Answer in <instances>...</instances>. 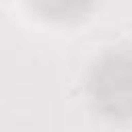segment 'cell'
Wrapping results in <instances>:
<instances>
[{
	"label": "cell",
	"mask_w": 132,
	"mask_h": 132,
	"mask_svg": "<svg viewBox=\"0 0 132 132\" xmlns=\"http://www.w3.org/2000/svg\"><path fill=\"white\" fill-rule=\"evenodd\" d=\"M95 87L97 97L109 103L116 113L132 111V60L113 58L105 62Z\"/></svg>",
	"instance_id": "1"
}]
</instances>
